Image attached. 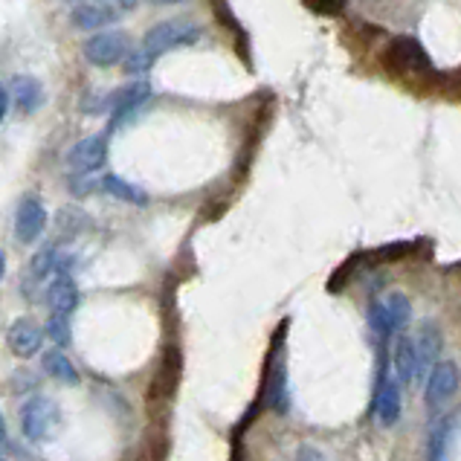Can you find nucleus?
Instances as JSON below:
<instances>
[{
  "mask_svg": "<svg viewBox=\"0 0 461 461\" xmlns=\"http://www.w3.org/2000/svg\"><path fill=\"white\" fill-rule=\"evenodd\" d=\"M201 36H203V29H201V24H195V20L169 18V20L154 24L146 32V38H142V50H146L151 59H160L178 47H192V44L201 41Z\"/></svg>",
  "mask_w": 461,
  "mask_h": 461,
  "instance_id": "f257e3e1",
  "label": "nucleus"
},
{
  "mask_svg": "<svg viewBox=\"0 0 461 461\" xmlns=\"http://www.w3.org/2000/svg\"><path fill=\"white\" fill-rule=\"evenodd\" d=\"M383 68L394 76H424L433 70V61L426 56L424 44L415 41L409 36H401L394 38L389 47H386V56H383Z\"/></svg>",
  "mask_w": 461,
  "mask_h": 461,
  "instance_id": "f03ea898",
  "label": "nucleus"
},
{
  "mask_svg": "<svg viewBox=\"0 0 461 461\" xmlns=\"http://www.w3.org/2000/svg\"><path fill=\"white\" fill-rule=\"evenodd\" d=\"M82 52L87 64H93V68H114V64H125V59L131 56V38L123 29L93 32V36L84 41Z\"/></svg>",
  "mask_w": 461,
  "mask_h": 461,
  "instance_id": "7ed1b4c3",
  "label": "nucleus"
},
{
  "mask_svg": "<svg viewBox=\"0 0 461 461\" xmlns=\"http://www.w3.org/2000/svg\"><path fill=\"white\" fill-rule=\"evenodd\" d=\"M59 406L52 403L44 394H36L24 403L20 409V430L29 438V441H44V438H52L59 430Z\"/></svg>",
  "mask_w": 461,
  "mask_h": 461,
  "instance_id": "20e7f679",
  "label": "nucleus"
},
{
  "mask_svg": "<svg viewBox=\"0 0 461 461\" xmlns=\"http://www.w3.org/2000/svg\"><path fill=\"white\" fill-rule=\"evenodd\" d=\"M151 84L146 79H131L128 84H123L119 91L111 93V131H119L123 125H128L131 119L137 116V111H142L151 102Z\"/></svg>",
  "mask_w": 461,
  "mask_h": 461,
  "instance_id": "39448f33",
  "label": "nucleus"
},
{
  "mask_svg": "<svg viewBox=\"0 0 461 461\" xmlns=\"http://www.w3.org/2000/svg\"><path fill=\"white\" fill-rule=\"evenodd\" d=\"M123 15L125 9L114 4V0H79V4L70 9V24L82 32H96V29L114 27Z\"/></svg>",
  "mask_w": 461,
  "mask_h": 461,
  "instance_id": "423d86ee",
  "label": "nucleus"
},
{
  "mask_svg": "<svg viewBox=\"0 0 461 461\" xmlns=\"http://www.w3.org/2000/svg\"><path fill=\"white\" fill-rule=\"evenodd\" d=\"M105 163H107V134L84 137L68 151V166L73 174H93Z\"/></svg>",
  "mask_w": 461,
  "mask_h": 461,
  "instance_id": "0eeeda50",
  "label": "nucleus"
},
{
  "mask_svg": "<svg viewBox=\"0 0 461 461\" xmlns=\"http://www.w3.org/2000/svg\"><path fill=\"white\" fill-rule=\"evenodd\" d=\"M458 386H461L458 366L453 363V360H441V363L430 371V378H426V386H424L426 406H433V409L444 406L458 392Z\"/></svg>",
  "mask_w": 461,
  "mask_h": 461,
  "instance_id": "6e6552de",
  "label": "nucleus"
},
{
  "mask_svg": "<svg viewBox=\"0 0 461 461\" xmlns=\"http://www.w3.org/2000/svg\"><path fill=\"white\" fill-rule=\"evenodd\" d=\"M44 227H47V210H44L38 195H24L15 212V235L20 244H32L38 241Z\"/></svg>",
  "mask_w": 461,
  "mask_h": 461,
  "instance_id": "1a4fd4ad",
  "label": "nucleus"
},
{
  "mask_svg": "<svg viewBox=\"0 0 461 461\" xmlns=\"http://www.w3.org/2000/svg\"><path fill=\"white\" fill-rule=\"evenodd\" d=\"M415 354H418V369H415V383H426L430 371L441 363L438 354H441V331L433 322H421V328L415 331Z\"/></svg>",
  "mask_w": 461,
  "mask_h": 461,
  "instance_id": "9d476101",
  "label": "nucleus"
},
{
  "mask_svg": "<svg viewBox=\"0 0 461 461\" xmlns=\"http://www.w3.org/2000/svg\"><path fill=\"white\" fill-rule=\"evenodd\" d=\"M47 305H50V314H68L70 316L76 311V305H79V288H76L73 276L59 273V276L50 282Z\"/></svg>",
  "mask_w": 461,
  "mask_h": 461,
  "instance_id": "9b49d317",
  "label": "nucleus"
},
{
  "mask_svg": "<svg viewBox=\"0 0 461 461\" xmlns=\"http://www.w3.org/2000/svg\"><path fill=\"white\" fill-rule=\"evenodd\" d=\"M6 339H9V348H12V354H18V357H32L41 348L44 334H41V328L36 322L15 320L12 325H9Z\"/></svg>",
  "mask_w": 461,
  "mask_h": 461,
  "instance_id": "f8f14e48",
  "label": "nucleus"
},
{
  "mask_svg": "<svg viewBox=\"0 0 461 461\" xmlns=\"http://www.w3.org/2000/svg\"><path fill=\"white\" fill-rule=\"evenodd\" d=\"M392 366H394V375H398V383H403V386H412V383H415V369H418L415 337L398 334V343H394V354H392Z\"/></svg>",
  "mask_w": 461,
  "mask_h": 461,
  "instance_id": "ddd939ff",
  "label": "nucleus"
},
{
  "mask_svg": "<svg viewBox=\"0 0 461 461\" xmlns=\"http://www.w3.org/2000/svg\"><path fill=\"white\" fill-rule=\"evenodd\" d=\"M9 91H12L15 105L24 114H36L44 105V87L36 76H15V79L9 82Z\"/></svg>",
  "mask_w": 461,
  "mask_h": 461,
  "instance_id": "4468645a",
  "label": "nucleus"
},
{
  "mask_svg": "<svg viewBox=\"0 0 461 461\" xmlns=\"http://www.w3.org/2000/svg\"><path fill=\"white\" fill-rule=\"evenodd\" d=\"M375 412L383 426H394L401 421V386L394 380H380L378 398H375Z\"/></svg>",
  "mask_w": 461,
  "mask_h": 461,
  "instance_id": "2eb2a0df",
  "label": "nucleus"
},
{
  "mask_svg": "<svg viewBox=\"0 0 461 461\" xmlns=\"http://www.w3.org/2000/svg\"><path fill=\"white\" fill-rule=\"evenodd\" d=\"M456 415H447L435 424V430L430 435V444H426V458L430 461H449V449L456 441Z\"/></svg>",
  "mask_w": 461,
  "mask_h": 461,
  "instance_id": "dca6fc26",
  "label": "nucleus"
},
{
  "mask_svg": "<svg viewBox=\"0 0 461 461\" xmlns=\"http://www.w3.org/2000/svg\"><path fill=\"white\" fill-rule=\"evenodd\" d=\"M44 371H47L50 378H56L61 383H70V386H76L82 378H79V371H76V366L70 363V357L64 354V351L59 348H52V351H44Z\"/></svg>",
  "mask_w": 461,
  "mask_h": 461,
  "instance_id": "f3484780",
  "label": "nucleus"
},
{
  "mask_svg": "<svg viewBox=\"0 0 461 461\" xmlns=\"http://www.w3.org/2000/svg\"><path fill=\"white\" fill-rule=\"evenodd\" d=\"M102 192L114 195L116 201H125V203H134V206H146L148 203V195L139 189V186L123 180L119 174H105L102 178Z\"/></svg>",
  "mask_w": 461,
  "mask_h": 461,
  "instance_id": "a211bd4d",
  "label": "nucleus"
},
{
  "mask_svg": "<svg viewBox=\"0 0 461 461\" xmlns=\"http://www.w3.org/2000/svg\"><path fill=\"white\" fill-rule=\"evenodd\" d=\"M288 369H284V360L279 357L276 366H273V380H270V406L276 412H288Z\"/></svg>",
  "mask_w": 461,
  "mask_h": 461,
  "instance_id": "6ab92c4d",
  "label": "nucleus"
},
{
  "mask_svg": "<svg viewBox=\"0 0 461 461\" xmlns=\"http://www.w3.org/2000/svg\"><path fill=\"white\" fill-rule=\"evenodd\" d=\"M56 270H59V250H56V247H44V250H38L36 258L29 261V279H32V282L50 279Z\"/></svg>",
  "mask_w": 461,
  "mask_h": 461,
  "instance_id": "aec40b11",
  "label": "nucleus"
},
{
  "mask_svg": "<svg viewBox=\"0 0 461 461\" xmlns=\"http://www.w3.org/2000/svg\"><path fill=\"white\" fill-rule=\"evenodd\" d=\"M386 311H389L394 334H401L403 328L409 325V320H412V305H409V299H406L403 293H389L386 296Z\"/></svg>",
  "mask_w": 461,
  "mask_h": 461,
  "instance_id": "412c9836",
  "label": "nucleus"
},
{
  "mask_svg": "<svg viewBox=\"0 0 461 461\" xmlns=\"http://www.w3.org/2000/svg\"><path fill=\"white\" fill-rule=\"evenodd\" d=\"M154 61L157 59H151L146 50H131V56L125 59V64H123V70L131 76V79H142V76H146L151 68H154Z\"/></svg>",
  "mask_w": 461,
  "mask_h": 461,
  "instance_id": "4be33fe9",
  "label": "nucleus"
},
{
  "mask_svg": "<svg viewBox=\"0 0 461 461\" xmlns=\"http://www.w3.org/2000/svg\"><path fill=\"white\" fill-rule=\"evenodd\" d=\"M369 325H371V331H375L378 337H392L394 334L389 311H386V302H375L369 307Z\"/></svg>",
  "mask_w": 461,
  "mask_h": 461,
  "instance_id": "5701e85b",
  "label": "nucleus"
},
{
  "mask_svg": "<svg viewBox=\"0 0 461 461\" xmlns=\"http://www.w3.org/2000/svg\"><path fill=\"white\" fill-rule=\"evenodd\" d=\"M47 334L52 343H70V316L68 314H50V320H47Z\"/></svg>",
  "mask_w": 461,
  "mask_h": 461,
  "instance_id": "b1692460",
  "label": "nucleus"
},
{
  "mask_svg": "<svg viewBox=\"0 0 461 461\" xmlns=\"http://www.w3.org/2000/svg\"><path fill=\"white\" fill-rule=\"evenodd\" d=\"M82 114H102V111H111V93H99V91H87L82 96Z\"/></svg>",
  "mask_w": 461,
  "mask_h": 461,
  "instance_id": "393cba45",
  "label": "nucleus"
},
{
  "mask_svg": "<svg viewBox=\"0 0 461 461\" xmlns=\"http://www.w3.org/2000/svg\"><path fill=\"white\" fill-rule=\"evenodd\" d=\"M307 4H311L316 12H325V15H337L339 9L346 6V0H307Z\"/></svg>",
  "mask_w": 461,
  "mask_h": 461,
  "instance_id": "a878e982",
  "label": "nucleus"
},
{
  "mask_svg": "<svg viewBox=\"0 0 461 461\" xmlns=\"http://www.w3.org/2000/svg\"><path fill=\"white\" fill-rule=\"evenodd\" d=\"M12 102H15V99H12V91H9V84H4V87H0V116H9V111H12Z\"/></svg>",
  "mask_w": 461,
  "mask_h": 461,
  "instance_id": "bb28decb",
  "label": "nucleus"
},
{
  "mask_svg": "<svg viewBox=\"0 0 461 461\" xmlns=\"http://www.w3.org/2000/svg\"><path fill=\"white\" fill-rule=\"evenodd\" d=\"M299 461H325L320 453H316V449L314 447H302L299 449Z\"/></svg>",
  "mask_w": 461,
  "mask_h": 461,
  "instance_id": "cd10ccee",
  "label": "nucleus"
},
{
  "mask_svg": "<svg viewBox=\"0 0 461 461\" xmlns=\"http://www.w3.org/2000/svg\"><path fill=\"white\" fill-rule=\"evenodd\" d=\"M114 4H119V6H123L125 12H128V9H134V4H137V0H114Z\"/></svg>",
  "mask_w": 461,
  "mask_h": 461,
  "instance_id": "c85d7f7f",
  "label": "nucleus"
},
{
  "mask_svg": "<svg viewBox=\"0 0 461 461\" xmlns=\"http://www.w3.org/2000/svg\"><path fill=\"white\" fill-rule=\"evenodd\" d=\"M151 4H183V0H151Z\"/></svg>",
  "mask_w": 461,
  "mask_h": 461,
  "instance_id": "c756f323",
  "label": "nucleus"
}]
</instances>
